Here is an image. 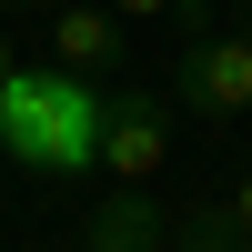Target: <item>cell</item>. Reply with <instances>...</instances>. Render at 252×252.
Wrapping results in <instances>:
<instances>
[{
    "instance_id": "obj_1",
    "label": "cell",
    "mask_w": 252,
    "mask_h": 252,
    "mask_svg": "<svg viewBox=\"0 0 252 252\" xmlns=\"http://www.w3.org/2000/svg\"><path fill=\"white\" fill-rule=\"evenodd\" d=\"M0 141L31 172H91L101 161V81L81 71H0Z\"/></svg>"
},
{
    "instance_id": "obj_2",
    "label": "cell",
    "mask_w": 252,
    "mask_h": 252,
    "mask_svg": "<svg viewBox=\"0 0 252 252\" xmlns=\"http://www.w3.org/2000/svg\"><path fill=\"white\" fill-rule=\"evenodd\" d=\"M172 101L202 111V121H242L252 111V31H212L202 20L172 61Z\"/></svg>"
},
{
    "instance_id": "obj_3",
    "label": "cell",
    "mask_w": 252,
    "mask_h": 252,
    "mask_svg": "<svg viewBox=\"0 0 252 252\" xmlns=\"http://www.w3.org/2000/svg\"><path fill=\"white\" fill-rule=\"evenodd\" d=\"M161 161H172V101L141 91V81H101V161H91V172L152 182Z\"/></svg>"
},
{
    "instance_id": "obj_4",
    "label": "cell",
    "mask_w": 252,
    "mask_h": 252,
    "mask_svg": "<svg viewBox=\"0 0 252 252\" xmlns=\"http://www.w3.org/2000/svg\"><path fill=\"white\" fill-rule=\"evenodd\" d=\"M51 61L81 71V81H111L121 61H131V20L101 10V0H61V10H51Z\"/></svg>"
},
{
    "instance_id": "obj_5",
    "label": "cell",
    "mask_w": 252,
    "mask_h": 252,
    "mask_svg": "<svg viewBox=\"0 0 252 252\" xmlns=\"http://www.w3.org/2000/svg\"><path fill=\"white\" fill-rule=\"evenodd\" d=\"M161 202H152V182H121L111 202H91V222H81V252H161Z\"/></svg>"
},
{
    "instance_id": "obj_6",
    "label": "cell",
    "mask_w": 252,
    "mask_h": 252,
    "mask_svg": "<svg viewBox=\"0 0 252 252\" xmlns=\"http://www.w3.org/2000/svg\"><path fill=\"white\" fill-rule=\"evenodd\" d=\"M161 252H242L232 202H182V212L161 222Z\"/></svg>"
},
{
    "instance_id": "obj_7",
    "label": "cell",
    "mask_w": 252,
    "mask_h": 252,
    "mask_svg": "<svg viewBox=\"0 0 252 252\" xmlns=\"http://www.w3.org/2000/svg\"><path fill=\"white\" fill-rule=\"evenodd\" d=\"M101 10H121V20H152V10H172V0H101Z\"/></svg>"
},
{
    "instance_id": "obj_8",
    "label": "cell",
    "mask_w": 252,
    "mask_h": 252,
    "mask_svg": "<svg viewBox=\"0 0 252 252\" xmlns=\"http://www.w3.org/2000/svg\"><path fill=\"white\" fill-rule=\"evenodd\" d=\"M232 222H242V242H252V172H242V192H232Z\"/></svg>"
},
{
    "instance_id": "obj_9",
    "label": "cell",
    "mask_w": 252,
    "mask_h": 252,
    "mask_svg": "<svg viewBox=\"0 0 252 252\" xmlns=\"http://www.w3.org/2000/svg\"><path fill=\"white\" fill-rule=\"evenodd\" d=\"M20 10H61V0H20Z\"/></svg>"
},
{
    "instance_id": "obj_10",
    "label": "cell",
    "mask_w": 252,
    "mask_h": 252,
    "mask_svg": "<svg viewBox=\"0 0 252 252\" xmlns=\"http://www.w3.org/2000/svg\"><path fill=\"white\" fill-rule=\"evenodd\" d=\"M0 71H10V51H0Z\"/></svg>"
},
{
    "instance_id": "obj_11",
    "label": "cell",
    "mask_w": 252,
    "mask_h": 252,
    "mask_svg": "<svg viewBox=\"0 0 252 252\" xmlns=\"http://www.w3.org/2000/svg\"><path fill=\"white\" fill-rule=\"evenodd\" d=\"M242 31H252V20H242Z\"/></svg>"
},
{
    "instance_id": "obj_12",
    "label": "cell",
    "mask_w": 252,
    "mask_h": 252,
    "mask_svg": "<svg viewBox=\"0 0 252 252\" xmlns=\"http://www.w3.org/2000/svg\"><path fill=\"white\" fill-rule=\"evenodd\" d=\"M242 252H252V242H242Z\"/></svg>"
}]
</instances>
